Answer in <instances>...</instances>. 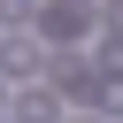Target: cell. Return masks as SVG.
I'll return each mask as SVG.
<instances>
[{"mask_svg": "<svg viewBox=\"0 0 123 123\" xmlns=\"http://www.w3.org/2000/svg\"><path fill=\"white\" fill-rule=\"evenodd\" d=\"M92 31V0H46V38H85Z\"/></svg>", "mask_w": 123, "mask_h": 123, "instance_id": "obj_1", "label": "cell"}, {"mask_svg": "<svg viewBox=\"0 0 123 123\" xmlns=\"http://www.w3.org/2000/svg\"><path fill=\"white\" fill-rule=\"evenodd\" d=\"M54 85H62V92H77V100H85V92H100V77H92V62H85V54H62V62H54Z\"/></svg>", "mask_w": 123, "mask_h": 123, "instance_id": "obj_2", "label": "cell"}, {"mask_svg": "<svg viewBox=\"0 0 123 123\" xmlns=\"http://www.w3.org/2000/svg\"><path fill=\"white\" fill-rule=\"evenodd\" d=\"M38 69V38H0V77H31Z\"/></svg>", "mask_w": 123, "mask_h": 123, "instance_id": "obj_3", "label": "cell"}, {"mask_svg": "<svg viewBox=\"0 0 123 123\" xmlns=\"http://www.w3.org/2000/svg\"><path fill=\"white\" fill-rule=\"evenodd\" d=\"M15 123H54V100H46V92H23V100H15Z\"/></svg>", "mask_w": 123, "mask_h": 123, "instance_id": "obj_4", "label": "cell"}, {"mask_svg": "<svg viewBox=\"0 0 123 123\" xmlns=\"http://www.w3.org/2000/svg\"><path fill=\"white\" fill-rule=\"evenodd\" d=\"M0 23H31V0H0Z\"/></svg>", "mask_w": 123, "mask_h": 123, "instance_id": "obj_5", "label": "cell"}, {"mask_svg": "<svg viewBox=\"0 0 123 123\" xmlns=\"http://www.w3.org/2000/svg\"><path fill=\"white\" fill-rule=\"evenodd\" d=\"M108 31H115V38H123V0H108Z\"/></svg>", "mask_w": 123, "mask_h": 123, "instance_id": "obj_6", "label": "cell"}]
</instances>
